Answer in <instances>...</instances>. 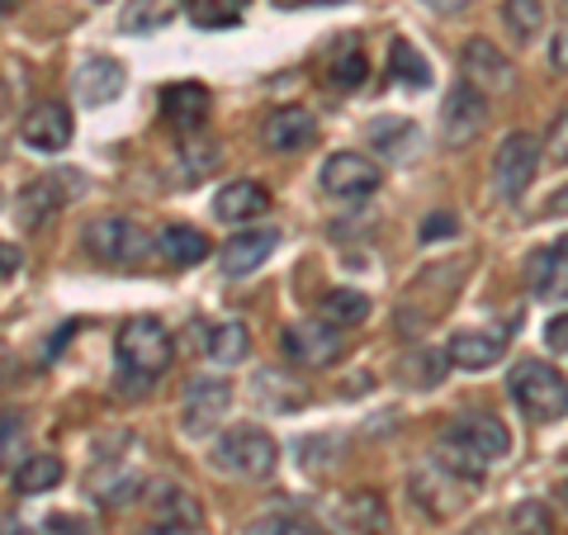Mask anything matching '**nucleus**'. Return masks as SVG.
Returning <instances> with one entry per match:
<instances>
[{"instance_id":"f257e3e1","label":"nucleus","mask_w":568,"mask_h":535,"mask_svg":"<svg viewBox=\"0 0 568 535\" xmlns=\"http://www.w3.org/2000/svg\"><path fill=\"white\" fill-rule=\"evenodd\" d=\"M175 361V342L162 317H129L114 342V394L119 398H148L162 374Z\"/></svg>"},{"instance_id":"f03ea898","label":"nucleus","mask_w":568,"mask_h":535,"mask_svg":"<svg viewBox=\"0 0 568 535\" xmlns=\"http://www.w3.org/2000/svg\"><path fill=\"white\" fill-rule=\"evenodd\" d=\"M507 394L530 422L568 417V380L549 361H517L507 374Z\"/></svg>"},{"instance_id":"7ed1b4c3","label":"nucleus","mask_w":568,"mask_h":535,"mask_svg":"<svg viewBox=\"0 0 568 535\" xmlns=\"http://www.w3.org/2000/svg\"><path fill=\"white\" fill-rule=\"evenodd\" d=\"M213 465L233 478H271L280 470V441L252 422L227 426V432L213 441Z\"/></svg>"},{"instance_id":"20e7f679","label":"nucleus","mask_w":568,"mask_h":535,"mask_svg":"<svg viewBox=\"0 0 568 535\" xmlns=\"http://www.w3.org/2000/svg\"><path fill=\"white\" fill-rule=\"evenodd\" d=\"M545 162V148L536 133H507L503 142H497L493 152V190L503 204H521V194L530 190V181H536V171Z\"/></svg>"},{"instance_id":"39448f33","label":"nucleus","mask_w":568,"mask_h":535,"mask_svg":"<svg viewBox=\"0 0 568 535\" xmlns=\"http://www.w3.org/2000/svg\"><path fill=\"white\" fill-rule=\"evenodd\" d=\"M440 445L488 470V465H497V460L511 451V432H507V426L497 422L493 413H459V417L446 426Z\"/></svg>"},{"instance_id":"423d86ee","label":"nucleus","mask_w":568,"mask_h":535,"mask_svg":"<svg viewBox=\"0 0 568 535\" xmlns=\"http://www.w3.org/2000/svg\"><path fill=\"white\" fill-rule=\"evenodd\" d=\"M280 351L304 370H327L346 355V336L327 317H304V323H290L280 332Z\"/></svg>"},{"instance_id":"0eeeda50","label":"nucleus","mask_w":568,"mask_h":535,"mask_svg":"<svg viewBox=\"0 0 568 535\" xmlns=\"http://www.w3.org/2000/svg\"><path fill=\"white\" fill-rule=\"evenodd\" d=\"M85 185V175L81 171H48L39 175V181H29L20 190V200H14V213H20V223L24 228H43L48 219H58V213L77 200Z\"/></svg>"},{"instance_id":"6e6552de","label":"nucleus","mask_w":568,"mask_h":535,"mask_svg":"<svg viewBox=\"0 0 568 535\" xmlns=\"http://www.w3.org/2000/svg\"><path fill=\"white\" fill-rule=\"evenodd\" d=\"M85 252H91L95 261L104 265H138L142 256L152 252L148 233L133 223V219H119V213H110V219H95L91 228H85Z\"/></svg>"},{"instance_id":"1a4fd4ad","label":"nucleus","mask_w":568,"mask_h":535,"mask_svg":"<svg viewBox=\"0 0 568 535\" xmlns=\"http://www.w3.org/2000/svg\"><path fill=\"white\" fill-rule=\"evenodd\" d=\"M459 77L484 95H507L517 85V67H511V58L493 39H469L459 48Z\"/></svg>"},{"instance_id":"9d476101","label":"nucleus","mask_w":568,"mask_h":535,"mask_svg":"<svg viewBox=\"0 0 568 535\" xmlns=\"http://www.w3.org/2000/svg\"><path fill=\"white\" fill-rule=\"evenodd\" d=\"M317 185H323V194H332V200H369V194L384 185V171L369 162L365 152H332L323 162Z\"/></svg>"},{"instance_id":"9b49d317","label":"nucleus","mask_w":568,"mask_h":535,"mask_svg":"<svg viewBox=\"0 0 568 535\" xmlns=\"http://www.w3.org/2000/svg\"><path fill=\"white\" fill-rule=\"evenodd\" d=\"M233 407V384L219 380V374H200V380L185 384V403H181V426L190 436H209L213 426L227 417Z\"/></svg>"},{"instance_id":"f8f14e48","label":"nucleus","mask_w":568,"mask_h":535,"mask_svg":"<svg viewBox=\"0 0 568 535\" xmlns=\"http://www.w3.org/2000/svg\"><path fill=\"white\" fill-rule=\"evenodd\" d=\"M484 123H488V95L474 91L469 81L450 85L446 104H440V138H446V148H469L484 133Z\"/></svg>"},{"instance_id":"ddd939ff","label":"nucleus","mask_w":568,"mask_h":535,"mask_svg":"<svg viewBox=\"0 0 568 535\" xmlns=\"http://www.w3.org/2000/svg\"><path fill=\"white\" fill-rule=\"evenodd\" d=\"M71 133H77V119L62 100H39L33 110L20 119V142L29 152H62Z\"/></svg>"},{"instance_id":"4468645a","label":"nucleus","mask_w":568,"mask_h":535,"mask_svg":"<svg viewBox=\"0 0 568 535\" xmlns=\"http://www.w3.org/2000/svg\"><path fill=\"white\" fill-rule=\"evenodd\" d=\"M317 138V119L304 110V104H280V110L265 114L261 123V142L265 152H304L308 142Z\"/></svg>"},{"instance_id":"2eb2a0df","label":"nucleus","mask_w":568,"mask_h":535,"mask_svg":"<svg viewBox=\"0 0 568 535\" xmlns=\"http://www.w3.org/2000/svg\"><path fill=\"white\" fill-rule=\"evenodd\" d=\"M275 246H280V233H275V228H242V233L227 238V246L219 252L223 275H227V280H246L252 271H261V265L271 261Z\"/></svg>"},{"instance_id":"dca6fc26","label":"nucleus","mask_w":568,"mask_h":535,"mask_svg":"<svg viewBox=\"0 0 568 535\" xmlns=\"http://www.w3.org/2000/svg\"><path fill=\"white\" fill-rule=\"evenodd\" d=\"M526 284L540 303H568V238H559L555 246H545V252L530 256Z\"/></svg>"},{"instance_id":"f3484780","label":"nucleus","mask_w":568,"mask_h":535,"mask_svg":"<svg viewBox=\"0 0 568 535\" xmlns=\"http://www.w3.org/2000/svg\"><path fill=\"white\" fill-rule=\"evenodd\" d=\"M209 91L200 81H175V85H166L162 91V114H166V123L175 133H200L204 123H209Z\"/></svg>"},{"instance_id":"a211bd4d","label":"nucleus","mask_w":568,"mask_h":535,"mask_svg":"<svg viewBox=\"0 0 568 535\" xmlns=\"http://www.w3.org/2000/svg\"><path fill=\"white\" fill-rule=\"evenodd\" d=\"M123 85H129V77H123V62L119 58H85L77 67V95H81V104H91V110L119 100Z\"/></svg>"},{"instance_id":"6ab92c4d","label":"nucleus","mask_w":568,"mask_h":535,"mask_svg":"<svg viewBox=\"0 0 568 535\" xmlns=\"http://www.w3.org/2000/svg\"><path fill=\"white\" fill-rule=\"evenodd\" d=\"M213 213H219L223 223H252L261 213H271V190L261 181H233L213 194Z\"/></svg>"},{"instance_id":"aec40b11","label":"nucleus","mask_w":568,"mask_h":535,"mask_svg":"<svg viewBox=\"0 0 568 535\" xmlns=\"http://www.w3.org/2000/svg\"><path fill=\"white\" fill-rule=\"evenodd\" d=\"M336 522H342L351 535H384L388 531V507L379 493H346L336 503Z\"/></svg>"},{"instance_id":"412c9836","label":"nucleus","mask_w":568,"mask_h":535,"mask_svg":"<svg viewBox=\"0 0 568 535\" xmlns=\"http://www.w3.org/2000/svg\"><path fill=\"white\" fill-rule=\"evenodd\" d=\"M503 351H507V342L497 332H455L446 346L450 365H459V370H488L503 361Z\"/></svg>"},{"instance_id":"4be33fe9","label":"nucleus","mask_w":568,"mask_h":535,"mask_svg":"<svg viewBox=\"0 0 568 535\" xmlns=\"http://www.w3.org/2000/svg\"><path fill=\"white\" fill-rule=\"evenodd\" d=\"M327 77L332 85H342V91H355V85H365L369 77V62H365V48L355 33H336V43L327 52Z\"/></svg>"},{"instance_id":"5701e85b","label":"nucleus","mask_w":568,"mask_h":535,"mask_svg":"<svg viewBox=\"0 0 568 535\" xmlns=\"http://www.w3.org/2000/svg\"><path fill=\"white\" fill-rule=\"evenodd\" d=\"M67 478V465H62V455H24L20 460V470H14V493L20 497H39V493H52Z\"/></svg>"},{"instance_id":"b1692460","label":"nucleus","mask_w":568,"mask_h":535,"mask_svg":"<svg viewBox=\"0 0 568 535\" xmlns=\"http://www.w3.org/2000/svg\"><path fill=\"white\" fill-rule=\"evenodd\" d=\"M156 252L171 265H200L209 256V238L190 223H171V228H162V238H156Z\"/></svg>"},{"instance_id":"393cba45","label":"nucleus","mask_w":568,"mask_h":535,"mask_svg":"<svg viewBox=\"0 0 568 535\" xmlns=\"http://www.w3.org/2000/svg\"><path fill=\"white\" fill-rule=\"evenodd\" d=\"M246 351H252L246 323H213L204 332V355L213 365H237V361H246Z\"/></svg>"},{"instance_id":"a878e982","label":"nucleus","mask_w":568,"mask_h":535,"mask_svg":"<svg viewBox=\"0 0 568 535\" xmlns=\"http://www.w3.org/2000/svg\"><path fill=\"white\" fill-rule=\"evenodd\" d=\"M175 10H181V0H129L119 24H123V33H156L175 20Z\"/></svg>"},{"instance_id":"bb28decb","label":"nucleus","mask_w":568,"mask_h":535,"mask_svg":"<svg viewBox=\"0 0 568 535\" xmlns=\"http://www.w3.org/2000/svg\"><path fill=\"white\" fill-rule=\"evenodd\" d=\"M317 317H327L332 327H361L369 317V294L361 290H327L323 294V309H317Z\"/></svg>"},{"instance_id":"cd10ccee","label":"nucleus","mask_w":568,"mask_h":535,"mask_svg":"<svg viewBox=\"0 0 568 535\" xmlns=\"http://www.w3.org/2000/svg\"><path fill=\"white\" fill-rule=\"evenodd\" d=\"M29 455V422L14 407H0V474H14Z\"/></svg>"},{"instance_id":"c85d7f7f","label":"nucleus","mask_w":568,"mask_h":535,"mask_svg":"<svg viewBox=\"0 0 568 535\" xmlns=\"http://www.w3.org/2000/svg\"><path fill=\"white\" fill-rule=\"evenodd\" d=\"M503 24L517 43H536L545 29V0H503Z\"/></svg>"},{"instance_id":"c756f323","label":"nucleus","mask_w":568,"mask_h":535,"mask_svg":"<svg viewBox=\"0 0 568 535\" xmlns=\"http://www.w3.org/2000/svg\"><path fill=\"white\" fill-rule=\"evenodd\" d=\"M507 531L511 535H559L555 512H549V503H540V497H526V503L511 507Z\"/></svg>"},{"instance_id":"7c9ffc66","label":"nucleus","mask_w":568,"mask_h":535,"mask_svg":"<svg viewBox=\"0 0 568 535\" xmlns=\"http://www.w3.org/2000/svg\"><path fill=\"white\" fill-rule=\"evenodd\" d=\"M246 0H190V20L200 29H233L242 24Z\"/></svg>"},{"instance_id":"2f4dec72","label":"nucleus","mask_w":568,"mask_h":535,"mask_svg":"<svg viewBox=\"0 0 568 535\" xmlns=\"http://www.w3.org/2000/svg\"><path fill=\"white\" fill-rule=\"evenodd\" d=\"M388 62H394V77H403L413 91H426V85H432V67H426V58L407 39H394V48H388Z\"/></svg>"},{"instance_id":"473e14b6","label":"nucleus","mask_w":568,"mask_h":535,"mask_svg":"<svg viewBox=\"0 0 568 535\" xmlns=\"http://www.w3.org/2000/svg\"><path fill=\"white\" fill-rule=\"evenodd\" d=\"M446 370H450V355H436V351H417L413 361H403V374H413V384H422V388L440 384Z\"/></svg>"},{"instance_id":"72a5a7b5","label":"nucleus","mask_w":568,"mask_h":535,"mask_svg":"<svg viewBox=\"0 0 568 535\" xmlns=\"http://www.w3.org/2000/svg\"><path fill=\"white\" fill-rule=\"evenodd\" d=\"M242 535H317L304 516H290V512H265V516H256L252 526H246Z\"/></svg>"},{"instance_id":"f704fd0d","label":"nucleus","mask_w":568,"mask_h":535,"mask_svg":"<svg viewBox=\"0 0 568 535\" xmlns=\"http://www.w3.org/2000/svg\"><path fill=\"white\" fill-rule=\"evenodd\" d=\"M156 512H162V522H190V526H200V503L185 497V488H162V493H156Z\"/></svg>"},{"instance_id":"c9c22d12","label":"nucleus","mask_w":568,"mask_h":535,"mask_svg":"<svg viewBox=\"0 0 568 535\" xmlns=\"http://www.w3.org/2000/svg\"><path fill=\"white\" fill-rule=\"evenodd\" d=\"M223 166V152H219V142H194V133L185 138V171L190 175H209V171H219Z\"/></svg>"},{"instance_id":"e433bc0d","label":"nucleus","mask_w":568,"mask_h":535,"mask_svg":"<svg viewBox=\"0 0 568 535\" xmlns=\"http://www.w3.org/2000/svg\"><path fill=\"white\" fill-rule=\"evenodd\" d=\"M540 148H545V157H549L555 166H568V110H564L555 123H549V133H545Z\"/></svg>"},{"instance_id":"4c0bfd02","label":"nucleus","mask_w":568,"mask_h":535,"mask_svg":"<svg viewBox=\"0 0 568 535\" xmlns=\"http://www.w3.org/2000/svg\"><path fill=\"white\" fill-rule=\"evenodd\" d=\"M455 233H459L455 213H426V219H422V242H446Z\"/></svg>"},{"instance_id":"58836bf2","label":"nucleus","mask_w":568,"mask_h":535,"mask_svg":"<svg viewBox=\"0 0 568 535\" xmlns=\"http://www.w3.org/2000/svg\"><path fill=\"white\" fill-rule=\"evenodd\" d=\"M48 535H91V526L71 512H58V516H48Z\"/></svg>"},{"instance_id":"ea45409f","label":"nucleus","mask_w":568,"mask_h":535,"mask_svg":"<svg viewBox=\"0 0 568 535\" xmlns=\"http://www.w3.org/2000/svg\"><path fill=\"white\" fill-rule=\"evenodd\" d=\"M545 342H549V351H568V313L549 317V323H545Z\"/></svg>"},{"instance_id":"a19ab883","label":"nucleus","mask_w":568,"mask_h":535,"mask_svg":"<svg viewBox=\"0 0 568 535\" xmlns=\"http://www.w3.org/2000/svg\"><path fill=\"white\" fill-rule=\"evenodd\" d=\"M549 67L564 71V77H568V24L555 33V39H549Z\"/></svg>"},{"instance_id":"79ce46f5","label":"nucleus","mask_w":568,"mask_h":535,"mask_svg":"<svg viewBox=\"0 0 568 535\" xmlns=\"http://www.w3.org/2000/svg\"><path fill=\"white\" fill-rule=\"evenodd\" d=\"M133 535H204V531L190 526V522H152V526H142Z\"/></svg>"},{"instance_id":"37998d69","label":"nucleus","mask_w":568,"mask_h":535,"mask_svg":"<svg viewBox=\"0 0 568 535\" xmlns=\"http://www.w3.org/2000/svg\"><path fill=\"white\" fill-rule=\"evenodd\" d=\"M20 265H24V256H20V246H10V242H0V280H10V275H20Z\"/></svg>"},{"instance_id":"c03bdc74","label":"nucleus","mask_w":568,"mask_h":535,"mask_svg":"<svg viewBox=\"0 0 568 535\" xmlns=\"http://www.w3.org/2000/svg\"><path fill=\"white\" fill-rule=\"evenodd\" d=\"M426 10H436V14H459V10H469L474 0H422Z\"/></svg>"},{"instance_id":"a18cd8bd","label":"nucleus","mask_w":568,"mask_h":535,"mask_svg":"<svg viewBox=\"0 0 568 535\" xmlns=\"http://www.w3.org/2000/svg\"><path fill=\"white\" fill-rule=\"evenodd\" d=\"M545 213H555V219H568V185H564V190H555V194H549Z\"/></svg>"},{"instance_id":"49530a36","label":"nucleus","mask_w":568,"mask_h":535,"mask_svg":"<svg viewBox=\"0 0 568 535\" xmlns=\"http://www.w3.org/2000/svg\"><path fill=\"white\" fill-rule=\"evenodd\" d=\"M275 6H290V10H298V6H346V0H275Z\"/></svg>"},{"instance_id":"de8ad7c7","label":"nucleus","mask_w":568,"mask_h":535,"mask_svg":"<svg viewBox=\"0 0 568 535\" xmlns=\"http://www.w3.org/2000/svg\"><path fill=\"white\" fill-rule=\"evenodd\" d=\"M0 535H43V531H33V526H0Z\"/></svg>"},{"instance_id":"09e8293b","label":"nucleus","mask_w":568,"mask_h":535,"mask_svg":"<svg viewBox=\"0 0 568 535\" xmlns=\"http://www.w3.org/2000/svg\"><path fill=\"white\" fill-rule=\"evenodd\" d=\"M559 503L568 507V478H564V484H559Z\"/></svg>"},{"instance_id":"8fccbe9b","label":"nucleus","mask_w":568,"mask_h":535,"mask_svg":"<svg viewBox=\"0 0 568 535\" xmlns=\"http://www.w3.org/2000/svg\"><path fill=\"white\" fill-rule=\"evenodd\" d=\"M564 14H568V6H564Z\"/></svg>"}]
</instances>
